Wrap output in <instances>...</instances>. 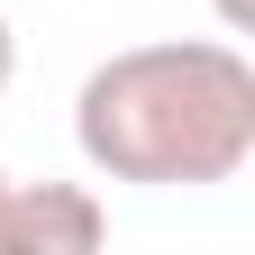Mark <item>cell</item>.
Returning <instances> with one entry per match:
<instances>
[{
    "label": "cell",
    "mask_w": 255,
    "mask_h": 255,
    "mask_svg": "<svg viewBox=\"0 0 255 255\" xmlns=\"http://www.w3.org/2000/svg\"><path fill=\"white\" fill-rule=\"evenodd\" d=\"M9 73H18V37H9V18H0V91H9Z\"/></svg>",
    "instance_id": "cell-4"
},
{
    "label": "cell",
    "mask_w": 255,
    "mask_h": 255,
    "mask_svg": "<svg viewBox=\"0 0 255 255\" xmlns=\"http://www.w3.org/2000/svg\"><path fill=\"white\" fill-rule=\"evenodd\" d=\"M73 146L91 173L146 191L237 182L255 155V64L237 37H155L91 64L73 101Z\"/></svg>",
    "instance_id": "cell-1"
},
{
    "label": "cell",
    "mask_w": 255,
    "mask_h": 255,
    "mask_svg": "<svg viewBox=\"0 0 255 255\" xmlns=\"http://www.w3.org/2000/svg\"><path fill=\"white\" fill-rule=\"evenodd\" d=\"M110 210L82 182H0V255H91Z\"/></svg>",
    "instance_id": "cell-2"
},
{
    "label": "cell",
    "mask_w": 255,
    "mask_h": 255,
    "mask_svg": "<svg viewBox=\"0 0 255 255\" xmlns=\"http://www.w3.org/2000/svg\"><path fill=\"white\" fill-rule=\"evenodd\" d=\"M0 182H9V173H0Z\"/></svg>",
    "instance_id": "cell-5"
},
{
    "label": "cell",
    "mask_w": 255,
    "mask_h": 255,
    "mask_svg": "<svg viewBox=\"0 0 255 255\" xmlns=\"http://www.w3.org/2000/svg\"><path fill=\"white\" fill-rule=\"evenodd\" d=\"M219 27H228V37H246V27H255V0H219Z\"/></svg>",
    "instance_id": "cell-3"
}]
</instances>
